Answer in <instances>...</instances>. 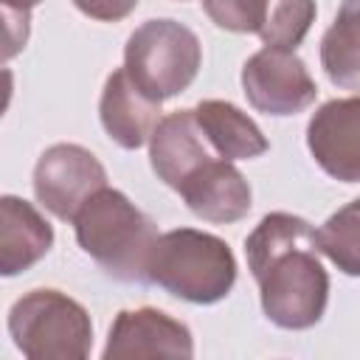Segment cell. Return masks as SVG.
Instances as JSON below:
<instances>
[{"label":"cell","mask_w":360,"mask_h":360,"mask_svg":"<svg viewBox=\"0 0 360 360\" xmlns=\"http://www.w3.org/2000/svg\"><path fill=\"white\" fill-rule=\"evenodd\" d=\"M200 65L202 48L197 34L172 17L141 22L124 48L127 73L155 101H166L188 90Z\"/></svg>","instance_id":"5b68a950"},{"label":"cell","mask_w":360,"mask_h":360,"mask_svg":"<svg viewBox=\"0 0 360 360\" xmlns=\"http://www.w3.org/2000/svg\"><path fill=\"white\" fill-rule=\"evenodd\" d=\"M73 6L90 20L118 22V20H124L135 11L138 0H73Z\"/></svg>","instance_id":"d6986e66"},{"label":"cell","mask_w":360,"mask_h":360,"mask_svg":"<svg viewBox=\"0 0 360 360\" xmlns=\"http://www.w3.org/2000/svg\"><path fill=\"white\" fill-rule=\"evenodd\" d=\"M146 281L188 304H217L236 284V259L225 239L197 228H174L158 236Z\"/></svg>","instance_id":"3957f363"},{"label":"cell","mask_w":360,"mask_h":360,"mask_svg":"<svg viewBox=\"0 0 360 360\" xmlns=\"http://www.w3.org/2000/svg\"><path fill=\"white\" fill-rule=\"evenodd\" d=\"M214 158L219 155L197 124L194 110H174L163 115L149 138L152 172L174 191H180V186Z\"/></svg>","instance_id":"30bf717a"},{"label":"cell","mask_w":360,"mask_h":360,"mask_svg":"<svg viewBox=\"0 0 360 360\" xmlns=\"http://www.w3.org/2000/svg\"><path fill=\"white\" fill-rule=\"evenodd\" d=\"M177 194L194 217L217 225L239 222L242 217H248L253 200L245 174L225 158L208 160L194 177L180 186Z\"/></svg>","instance_id":"7c38bea8"},{"label":"cell","mask_w":360,"mask_h":360,"mask_svg":"<svg viewBox=\"0 0 360 360\" xmlns=\"http://www.w3.org/2000/svg\"><path fill=\"white\" fill-rule=\"evenodd\" d=\"M79 248L115 281L149 284L146 267L158 242V225L124 191H96L73 219Z\"/></svg>","instance_id":"7a4b0ae2"},{"label":"cell","mask_w":360,"mask_h":360,"mask_svg":"<svg viewBox=\"0 0 360 360\" xmlns=\"http://www.w3.org/2000/svg\"><path fill=\"white\" fill-rule=\"evenodd\" d=\"M315 163L340 183H360V93L321 104L307 124Z\"/></svg>","instance_id":"ba28073f"},{"label":"cell","mask_w":360,"mask_h":360,"mask_svg":"<svg viewBox=\"0 0 360 360\" xmlns=\"http://www.w3.org/2000/svg\"><path fill=\"white\" fill-rule=\"evenodd\" d=\"M315 0H270L256 34L267 48L295 51L315 22Z\"/></svg>","instance_id":"e0dca14e"},{"label":"cell","mask_w":360,"mask_h":360,"mask_svg":"<svg viewBox=\"0 0 360 360\" xmlns=\"http://www.w3.org/2000/svg\"><path fill=\"white\" fill-rule=\"evenodd\" d=\"M8 335L31 360H84L93 349L87 309L51 287L31 290L11 304Z\"/></svg>","instance_id":"277c9868"},{"label":"cell","mask_w":360,"mask_h":360,"mask_svg":"<svg viewBox=\"0 0 360 360\" xmlns=\"http://www.w3.org/2000/svg\"><path fill=\"white\" fill-rule=\"evenodd\" d=\"M194 115H197V124L202 127L208 143L225 160H250L270 149V143H267L264 132L256 127V121L231 101L205 98L194 107Z\"/></svg>","instance_id":"5bb4252c"},{"label":"cell","mask_w":360,"mask_h":360,"mask_svg":"<svg viewBox=\"0 0 360 360\" xmlns=\"http://www.w3.org/2000/svg\"><path fill=\"white\" fill-rule=\"evenodd\" d=\"M318 250L346 276H360V197L338 208L318 231Z\"/></svg>","instance_id":"2e32d148"},{"label":"cell","mask_w":360,"mask_h":360,"mask_svg":"<svg viewBox=\"0 0 360 360\" xmlns=\"http://www.w3.org/2000/svg\"><path fill=\"white\" fill-rule=\"evenodd\" d=\"M53 248L51 222L22 197L0 200V273L6 278L25 273Z\"/></svg>","instance_id":"4fadbf2b"},{"label":"cell","mask_w":360,"mask_h":360,"mask_svg":"<svg viewBox=\"0 0 360 360\" xmlns=\"http://www.w3.org/2000/svg\"><path fill=\"white\" fill-rule=\"evenodd\" d=\"M248 267L262 309L281 329L315 326L329 301V276L318 259L315 228L295 214L273 211L245 239Z\"/></svg>","instance_id":"6da1fadb"},{"label":"cell","mask_w":360,"mask_h":360,"mask_svg":"<svg viewBox=\"0 0 360 360\" xmlns=\"http://www.w3.org/2000/svg\"><path fill=\"white\" fill-rule=\"evenodd\" d=\"M98 118L104 132L121 146V149H141L158 121H160V101L149 98L127 73V68H118L107 76L101 101H98Z\"/></svg>","instance_id":"8fae6325"},{"label":"cell","mask_w":360,"mask_h":360,"mask_svg":"<svg viewBox=\"0 0 360 360\" xmlns=\"http://www.w3.org/2000/svg\"><path fill=\"white\" fill-rule=\"evenodd\" d=\"M104 186V166L79 143H53L34 166V194L62 222H73L82 205Z\"/></svg>","instance_id":"8992f818"},{"label":"cell","mask_w":360,"mask_h":360,"mask_svg":"<svg viewBox=\"0 0 360 360\" xmlns=\"http://www.w3.org/2000/svg\"><path fill=\"white\" fill-rule=\"evenodd\" d=\"M42 0H0V6L6 11H22V14H31L34 6H39Z\"/></svg>","instance_id":"ffe728a7"},{"label":"cell","mask_w":360,"mask_h":360,"mask_svg":"<svg viewBox=\"0 0 360 360\" xmlns=\"http://www.w3.org/2000/svg\"><path fill=\"white\" fill-rule=\"evenodd\" d=\"M270 0H202L205 14L217 28L233 34H256Z\"/></svg>","instance_id":"ac0fdd59"},{"label":"cell","mask_w":360,"mask_h":360,"mask_svg":"<svg viewBox=\"0 0 360 360\" xmlns=\"http://www.w3.org/2000/svg\"><path fill=\"white\" fill-rule=\"evenodd\" d=\"M194 338L186 323L155 307L121 309L110 326L104 360L124 357H191Z\"/></svg>","instance_id":"9c48e42d"},{"label":"cell","mask_w":360,"mask_h":360,"mask_svg":"<svg viewBox=\"0 0 360 360\" xmlns=\"http://www.w3.org/2000/svg\"><path fill=\"white\" fill-rule=\"evenodd\" d=\"M321 65L335 87L360 90V0H343L321 39Z\"/></svg>","instance_id":"9a60e30c"},{"label":"cell","mask_w":360,"mask_h":360,"mask_svg":"<svg viewBox=\"0 0 360 360\" xmlns=\"http://www.w3.org/2000/svg\"><path fill=\"white\" fill-rule=\"evenodd\" d=\"M242 90L253 110L276 118L304 112L318 96V84L304 59H298L295 51L267 45L242 65Z\"/></svg>","instance_id":"52a82bcc"}]
</instances>
